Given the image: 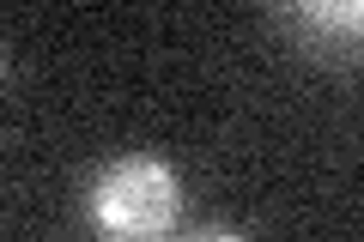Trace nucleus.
I'll use <instances>...</instances> for the list:
<instances>
[{"label":"nucleus","mask_w":364,"mask_h":242,"mask_svg":"<svg viewBox=\"0 0 364 242\" xmlns=\"http://www.w3.org/2000/svg\"><path fill=\"white\" fill-rule=\"evenodd\" d=\"M91 224L116 242H158L182 212V182L164 158L152 152H122L109 158L85 188Z\"/></svg>","instance_id":"f257e3e1"},{"label":"nucleus","mask_w":364,"mask_h":242,"mask_svg":"<svg viewBox=\"0 0 364 242\" xmlns=\"http://www.w3.org/2000/svg\"><path fill=\"white\" fill-rule=\"evenodd\" d=\"M286 25L298 31L304 49L328 55V49H352L364 31V6L358 0H291L286 6Z\"/></svg>","instance_id":"f03ea898"},{"label":"nucleus","mask_w":364,"mask_h":242,"mask_svg":"<svg viewBox=\"0 0 364 242\" xmlns=\"http://www.w3.org/2000/svg\"><path fill=\"white\" fill-rule=\"evenodd\" d=\"M188 242H249V236H243V230H195Z\"/></svg>","instance_id":"7ed1b4c3"},{"label":"nucleus","mask_w":364,"mask_h":242,"mask_svg":"<svg viewBox=\"0 0 364 242\" xmlns=\"http://www.w3.org/2000/svg\"><path fill=\"white\" fill-rule=\"evenodd\" d=\"M0 61H6V55H0Z\"/></svg>","instance_id":"20e7f679"}]
</instances>
